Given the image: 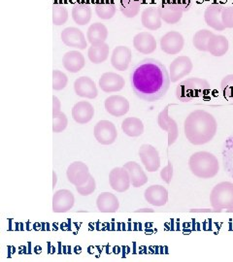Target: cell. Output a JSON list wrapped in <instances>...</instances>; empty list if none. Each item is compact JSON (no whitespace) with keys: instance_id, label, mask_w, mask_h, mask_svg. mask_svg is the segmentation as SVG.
I'll use <instances>...</instances> for the list:
<instances>
[{"instance_id":"obj_1","label":"cell","mask_w":233,"mask_h":262,"mask_svg":"<svg viewBox=\"0 0 233 262\" xmlns=\"http://www.w3.org/2000/svg\"><path fill=\"white\" fill-rule=\"evenodd\" d=\"M166 66L155 58H145L134 66L131 86L140 99L148 102L162 98L170 86Z\"/></svg>"},{"instance_id":"obj_2","label":"cell","mask_w":233,"mask_h":262,"mask_svg":"<svg viewBox=\"0 0 233 262\" xmlns=\"http://www.w3.org/2000/svg\"><path fill=\"white\" fill-rule=\"evenodd\" d=\"M218 130V123L214 116L204 110H196L190 113L184 122V131L186 139L196 146L209 143Z\"/></svg>"},{"instance_id":"obj_3","label":"cell","mask_w":233,"mask_h":262,"mask_svg":"<svg viewBox=\"0 0 233 262\" xmlns=\"http://www.w3.org/2000/svg\"><path fill=\"white\" fill-rule=\"evenodd\" d=\"M188 166L197 178L211 179L220 171L219 160L209 151H197L190 156Z\"/></svg>"},{"instance_id":"obj_4","label":"cell","mask_w":233,"mask_h":262,"mask_svg":"<svg viewBox=\"0 0 233 262\" xmlns=\"http://www.w3.org/2000/svg\"><path fill=\"white\" fill-rule=\"evenodd\" d=\"M210 90V84L201 78H188L176 89V97L181 102H192L201 98Z\"/></svg>"},{"instance_id":"obj_5","label":"cell","mask_w":233,"mask_h":262,"mask_svg":"<svg viewBox=\"0 0 233 262\" xmlns=\"http://www.w3.org/2000/svg\"><path fill=\"white\" fill-rule=\"evenodd\" d=\"M210 202L216 212L233 209V183L222 182L216 185L210 194Z\"/></svg>"},{"instance_id":"obj_6","label":"cell","mask_w":233,"mask_h":262,"mask_svg":"<svg viewBox=\"0 0 233 262\" xmlns=\"http://www.w3.org/2000/svg\"><path fill=\"white\" fill-rule=\"evenodd\" d=\"M95 140L101 145H111L118 137V131L115 124L110 121H99L93 129Z\"/></svg>"},{"instance_id":"obj_7","label":"cell","mask_w":233,"mask_h":262,"mask_svg":"<svg viewBox=\"0 0 233 262\" xmlns=\"http://www.w3.org/2000/svg\"><path fill=\"white\" fill-rule=\"evenodd\" d=\"M194 68L192 59L186 56L176 57L169 66V76L171 83H176L179 80L188 75Z\"/></svg>"},{"instance_id":"obj_8","label":"cell","mask_w":233,"mask_h":262,"mask_svg":"<svg viewBox=\"0 0 233 262\" xmlns=\"http://www.w3.org/2000/svg\"><path fill=\"white\" fill-rule=\"evenodd\" d=\"M90 169L82 161H75L71 163L67 171H66V177L75 187H80L86 184L91 177Z\"/></svg>"},{"instance_id":"obj_9","label":"cell","mask_w":233,"mask_h":262,"mask_svg":"<svg viewBox=\"0 0 233 262\" xmlns=\"http://www.w3.org/2000/svg\"><path fill=\"white\" fill-rule=\"evenodd\" d=\"M160 49L167 55H177L185 45V39L178 31H169L160 39Z\"/></svg>"},{"instance_id":"obj_10","label":"cell","mask_w":233,"mask_h":262,"mask_svg":"<svg viewBox=\"0 0 233 262\" xmlns=\"http://www.w3.org/2000/svg\"><path fill=\"white\" fill-rule=\"evenodd\" d=\"M139 157L141 162L148 172H156L160 166V157L158 150L150 145L144 144L140 147Z\"/></svg>"},{"instance_id":"obj_11","label":"cell","mask_w":233,"mask_h":262,"mask_svg":"<svg viewBox=\"0 0 233 262\" xmlns=\"http://www.w3.org/2000/svg\"><path fill=\"white\" fill-rule=\"evenodd\" d=\"M158 123L162 130L166 131L168 134V147L173 145L179 137V127L177 122L171 117H169V105H167L158 117Z\"/></svg>"},{"instance_id":"obj_12","label":"cell","mask_w":233,"mask_h":262,"mask_svg":"<svg viewBox=\"0 0 233 262\" xmlns=\"http://www.w3.org/2000/svg\"><path fill=\"white\" fill-rule=\"evenodd\" d=\"M109 184L113 189L118 192H124L129 190L131 186L129 171L123 166L113 169L109 174Z\"/></svg>"},{"instance_id":"obj_13","label":"cell","mask_w":233,"mask_h":262,"mask_svg":"<svg viewBox=\"0 0 233 262\" xmlns=\"http://www.w3.org/2000/svg\"><path fill=\"white\" fill-rule=\"evenodd\" d=\"M60 37L67 47L75 48L78 50H86L88 41L82 30L77 28H66L62 30Z\"/></svg>"},{"instance_id":"obj_14","label":"cell","mask_w":233,"mask_h":262,"mask_svg":"<svg viewBox=\"0 0 233 262\" xmlns=\"http://www.w3.org/2000/svg\"><path fill=\"white\" fill-rule=\"evenodd\" d=\"M105 110L113 117L120 118L130 111L129 100L121 95H111L105 100Z\"/></svg>"},{"instance_id":"obj_15","label":"cell","mask_w":233,"mask_h":262,"mask_svg":"<svg viewBox=\"0 0 233 262\" xmlns=\"http://www.w3.org/2000/svg\"><path fill=\"white\" fill-rule=\"evenodd\" d=\"M159 12L162 20L168 25H175L179 23L184 13L183 9L179 7L173 0L162 2L159 7Z\"/></svg>"},{"instance_id":"obj_16","label":"cell","mask_w":233,"mask_h":262,"mask_svg":"<svg viewBox=\"0 0 233 262\" xmlns=\"http://www.w3.org/2000/svg\"><path fill=\"white\" fill-rule=\"evenodd\" d=\"M74 194L68 189H59L53 196V212L66 213L74 206Z\"/></svg>"},{"instance_id":"obj_17","label":"cell","mask_w":233,"mask_h":262,"mask_svg":"<svg viewBox=\"0 0 233 262\" xmlns=\"http://www.w3.org/2000/svg\"><path fill=\"white\" fill-rule=\"evenodd\" d=\"M124 79L115 72H106L101 75L98 81V85L104 93L112 94L118 93L124 88Z\"/></svg>"},{"instance_id":"obj_18","label":"cell","mask_w":233,"mask_h":262,"mask_svg":"<svg viewBox=\"0 0 233 262\" xmlns=\"http://www.w3.org/2000/svg\"><path fill=\"white\" fill-rule=\"evenodd\" d=\"M224 5L213 3L210 4L204 12V19L208 27L213 28L217 31H224L225 27L222 21V11Z\"/></svg>"},{"instance_id":"obj_19","label":"cell","mask_w":233,"mask_h":262,"mask_svg":"<svg viewBox=\"0 0 233 262\" xmlns=\"http://www.w3.org/2000/svg\"><path fill=\"white\" fill-rule=\"evenodd\" d=\"M132 59L131 50L126 46H118L113 51L111 56V64L116 70H128Z\"/></svg>"},{"instance_id":"obj_20","label":"cell","mask_w":233,"mask_h":262,"mask_svg":"<svg viewBox=\"0 0 233 262\" xmlns=\"http://www.w3.org/2000/svg\"><path fill=\"white\" fill-rule=\"evenodd\" d=\"M75 94L80 97L94 99L98 95L96 84L90 77H80L74 82Z\"/></svg>"},{"instance_id":"obj_21","label":"cell","mask_w":233,"mask_h":262,"mask_svg":"<svg viewBox=\"0 0 233 262\" xmlns=\"http://www.w3.org/2000/svg\"><path fill=\"white\" fill-rule=\"evenodd\" d=\"M144 197L145 200L153 206H164L168 202L167 189L160 185L151 186L145 190Z\"/></svg>"},{"instance_id":"obj_22","label":"cell","mask_w":233,"mask_h":262,"mask_svg":"<svg viewBox=\"0 0 233 262\" xmlns=\"http://www.w3.org/2000/svg\"><path fill=\"white\" fill-rule=\"evenodd\" d=\"M133 47L143 55H150L157 49V41L149 32H140L133 38Z\"/></svg>"},{"instance_id":"obj_23","label":"cell","mask_w":233,"mask_h":262,"mask_svg":"<svg viewBox=\"0 0 233 262\" xmlns=\"http://www.w3.org/2000/svg\"><path fill=\"white\" fill-rule=\"evenodd\" d=\"M94 108L88 101H79L72 108V118L79 124H86L93 120Z\"/></svg>"},{"instance_id":"obj_24","label":"cell","mask_w":233,"mask_h":262,"mask_svg":"<svg viewBox=\"0 0 233 262\" xmlns=\"http://www.w3.org/2000/svg\"><path fill=\"white\" fill-rule=\"evenodd\" d=\"M62 64L68 72L78 73L86 66V59L82 53L78 51H70L62 57Z\"/></svg>"},{"instance_id":"obj_25","label":"cell","mask_w":233,"mask_h":262,"mask_svg":"<svg viewBox=\"0 0 233 262\" xmlns=\"http://www.w3.org/2000/svg\"><path fill=\"white\" fill-rule=\"evenodd\" d=\"M96 206L101 213H116L120 208V202L111 192H102L96 199Z\"/></svg>"},{"instance_id":"obj_26","label":"cell","mask_w":233,"mask_h":262,"mask_svg":"<svg viewBox=\"0 0 233 262\" xmlns=\"http://www.w3.org/2000/svg\"><path fill=\"white\" fill-rule=\"evenodd\" d=\"M131 176V185L133 187H143L148 183V177L144 170L135 161H130L123 165Z\"/></svg>"},{"instance_id":"obj_27","label":"cell","mask_w":233,"mask_h":262,"mask_svg":"<svg viewBox=\"0 0 233 262\" xmlns=\"http://www.w3.org/2000/svg\"><path fill=\"white\" fill-rule=\"evenodd\" d=\"M141 21L144 28L149 30H158L161 28L162 19L159 15V8L150 7L142 12Z\"/></svg>"},{"instance_id":"obj_28","label":"cell","mask_w":233,"mask_h":262,"mask_svg":"<svg viewBox=\"0 0 233 262\" xmlns=\"http://www.w3.org/2000/svg\"><path fill=\"white\" fill-rule=\"evenodd\" d=\"M229 49V42L224 35L214 34L208 43V53L216 57L224 56Z\"/></svg>"},{"instance_id":"obj_29","label":"cell","mask_w":233,"mask_h":262,"mask_svg":"<svg viewBox=\"0 0 233 262\" xmlns=\"http://www.w3.org/2000/svg\"><path fill=\"white\" fill-rule=\"evenodd\" d=\"M110 53V47L108 44L104 43H98V44H93L89 48L88 51V56L91 62L94 64H100L104 62Z\"/></svg>"},{"instance_id":"obj_30","label":"cell","mask_w":233,"mask_h":262,"mask_svg":"<svg viewBox=\"0 0 233 262\" xmlns=\"http://www.w3.org/2000/svg\"><path fill=\"white\" fill-rule=\"evenodd\" d=\"M72 18L78 26H86L92 19V8L88 3H76L72 8Z\"/></svg>"},{"instance_id":"obj_31","label":"cell","mask_w":233,"mask_h":262,"mask_svg":"<svg viewBox=\"0 0 233 262\" xmlns=\"http://www.w3.org/2000/svg\"><path fill=\"white\" fill-rule=\"evenodd\" d=\"M108 37V29L101 24V23H95L93 24L87 32V39L88 42L93 44L104 43Z\"/></svg>"},{"instance_id":"obj_32","label":"cell","mask_w":233,"mask_h":262,"mask_svg":"<svg viewBox=\"0 0 233 262\" xmlns=\"http://www.w3.org/2000/svg\"><path fill=\"white\" fill-rule=\"evenodd\" d=\"M121 129L130 137H139L144 133V124L138 118L130 117L121 122Z\"/></svg>"},{"instance_id":"obj_33","label":"cell","mask_w":233,"mask_h":262,"mask_svg":"<svg viewBox=\"0 0 233 262\" xmlns=\"http://www.w3.org/2000/svg\"><path fill=\"white\" fill-rule=\"evenodd\" d=\"M145 0H120V9L126 18H134L139 14L141 6Z\"/></svg>"},{"instance_id":"obj_34","label":"cell","mask_w":233,"mask_h":262,"mask_svg":"<svg viewBox=\"0 0 233 262\" xmlns=\"http://www.w3.org/2000/svg\"><path fill=\"white\" fill-rule=\"evenodd\" d=\"M116 11V4L110 0H101L95 4V13L99 19H112Z\"/></svg>"},{"instance_id":"obj_35","label":"cell","mask_w":233,"mask_h":262,"mask_svg":"<svg viewBox=\"0 0 233 262\" xmlns=\"http://www.w3.org/2000/svg\"><path fill=\"white\" fill-rule=\"evenodd\" d=\"M214 33L208 29H201L197 31L194 36V46L200 52H208V43Z\"/></svg>"},{"instance_id":"obj_36","label":"cell","mask_w":233,"mask_h":262,"mask_svg":"<svg viewBox=\"0 0 233 262\" xmlns=\"http://www.w3.org/2000/svg\"><path fill=\"white\" fill-rule=\"evenodd\" d=\"M224 162L226 171L233 177V135L224 144Z\"/></svg>"},{"instance_id":"obj_37","label":"cell","mask_w":233,"mask_h":262,"mask_svg":"<svg viewBox=\"0 0 233 262\" xmlns=\"http://www.w3.org/2000/svg\"><path fill=\"white\" fill-rule=\"evenodd\" d=\"M68 19V11L66 6L60 3H54L53 5V24L55 26H62Z\"/></svg>"},{"instance_id":"obj_38","label":"cell","mask_w":233,"mask_h":262,"mask_svg":"<svg viewBox=\"0 0 233 262\" xmlns=\"http://www.w3.org/2000/svg\"><path fill=\"white\" fill-rule=\"evenodd\" d=\"M68 125V119L63 112L53 114V132L60 133L66 130Z\"/></svg>"},{"instance_id":"obj_39","label":"cell","mask_w":233,"mask_h":262,"mask_svg":"<svg viewBox=\"0 0 233 262\" xmlns=\"http://www.w3.org/2000/svg\"><path fill=\"white\" fill-rule=\"evenodd\" d=\"M68 84V77L66 73L60 70L53 71V90L54 91H61L66 89Z\"/></svg>"},{"instance_id":"obj_40","label":"cell","mask_w":233,"mask_h":262,"mask_svg":"<svg viewBox=\"0 0 233 262\" xmlns=\"http://www.w3.org/2000/svg\"><path fill=\"white\" fill-rule=\"evenodd\" d=\"M221 90L224 98L233 100V74L226 75L222 80Z\"/></svg>"},{"instance_id":"obj_41","label":"cell","mask_w":233,"mask_h":262,"mask_svg":"<svg viewBox=\"0 0 233 262\" xmlns=\"http://www.w3.org/2000/svg\"><path fill=\"white\" fill-rule=\"evenodd\" d=\"M96 188V183L95 180L93 176L91 175V177L89 179V181L84 184L83 186L80 187H76V190L78 191V193L82 196H89L91 194H93Z\"/></svg>"},{"instance_id":"obj_42","label":"cell","mask_w":233,"mask_h":262,"mask_svg":"<svg viewBox=\"0 0 233 262\" xmlns=\"http://www.w3.org/2000/svg\"><path fill=\"white\" fill-rule=\"evenodd\" d=\"M222 21L225 28H233V6H224L223 8Z\"/></svg>"},{"instance_id":"obj_43","label":"cell","mask_w":233,"mask_h":262,"mask_svg":"<svg viewBox=\"0 0 233 262\" xmlns=\"http://www.w3.org/2000/svg\"><path fill=\"white\" fill-rule=\"evenodd\" d=\"M160 177L166 184L171 183V180L173 178V164L170 160H168L167 165L160 171Z\"/></svg>"},{"instance_id":"obj_44","label":"cell","mask_w":233,"mask_h":262,"mask_svg":"<svg viewBox=\"0 0 233 262\" xmlns=\"http://www.w3.org/2000/svg\"><path fill=\"white\" fill-rule=\"evenodd\" d=\"M179 7H181L184 12L188 11L192 6V0H173Z\"/></svg>"},{"instance_id":"obj_45","label":"cell","mask_w":233,"mask_h":262,"mask_svg":"<svg viewBox=\"0 0 233 262\" xmlns=\"http://www.w3.org/2000/svg\"><path fill=\"white\" fill-rule=\"evenodd\" d=\"M59 112H61V102L56 96L54 95L53 96V114H57Z\"/></svg>"},{"instance_id":"obj_46","label":"cell","mask_w":233,"mask_h":262,"mask_svg":"<svg viewBox=\"0 0 233 262\" xmlns=\"http://www.w3.org/2000/svg\"><path fill=\"white\" fill-rule=\"evenodd\" d=\"M189 212H196V213H210V212H213V211L210 210V209H193V210H190Z\"/></svg>"},{"instance_id":"obj_47","label":"cell","mask_w":233,"mask_h":262,"mask_svg":"<svg viewBox=\"0 0 233 262\" xmlns=\"http://www.w3.org/2000/svg\"><path fill=\"white\" fill-rule=\"evenodd\" d=\"M135 213H154L153 209H149V208H145V209H138L135 211Z\"/></svg>"},{"instance_id":"obj_48","label":"cell","mask_w":233,"mask_h":262,"mask_svg":"<svg viewBox=\"0 0 233 262\" xmlns=\"http://www.w3.org/2000/svg\"><path fill=\"white\" fill-rule=\"evenodd\" d=\"M56 182H57V176H56V172L53 171V188H54V189H55V187H56Z\"/></svg>"}]
</instances>
